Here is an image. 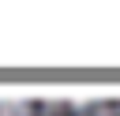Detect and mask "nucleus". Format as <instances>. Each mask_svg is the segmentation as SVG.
<instances>
[{
	"label": "nucleus",
	"mask_w": 120,
	"mask_h": 116,
	"mask_svg": "<svg viewBox=\"0 0 120 116\" xmlns=\"http://www.w3.org/2000/svg\"><path fill=\"white\" fill-rule=\"evenodd\" d=\"M0 116H26V105H0Z\"/></svg>",
	"instance_id": "obj_1"
}]
</instances>
